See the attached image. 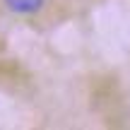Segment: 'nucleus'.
Instances as JSON below:
<instances>
[{"label": "nucleus", "mask_w": 130, "mask_h": 130, "mask_svg": "<svg viewBox=\"0 0 130 130\" xmlns=\"http://www.w3.org/2000/svg\"><path fill=\"white\" fill-rule=\"evenodd\" d=\"M5 5L17 14H31L43 7V0H5Z\"/></svg>", "instance_id": "nucleus-1"}]
</instances>
